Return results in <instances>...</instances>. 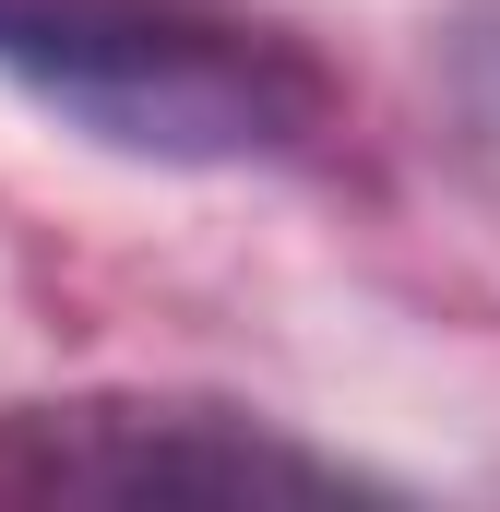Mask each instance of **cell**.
Segmentation results:
<instances>
[{"instance_id":"obj_1","label":"cell","mask_w":500,"mask_h":512,"mask_svg":"<svg viewBox=\"0 0 500 512\" xmlns=\"http://www.w3.org/2000/svg\"><path fill=\"white\" fill-rule=\"evenodd\" d=\"M0 84L143 167H286L334 120L322 60L239 0H0Z\"/></svg>"},{"instance_id":"obj_2","label":"cell","mask_w":500,"mask_h":512,"mask_svg":"<svg viewBox=\"0 0 500 512\" xmlns=\"http://www.w3.org/2000/svg\"><path fill=\"white\" fill-rule=\"evenodd\" d=\"M0 489L24 501H358L381 477L215 393H72V405L0 417Z\"/></svg>"},{"instance_id":"obj_3","label":"cell","mask_w":500,"mask_h":512,"mask_svg":"<svg viewBox=\"0 0 500 512\" xmlns=\"http://www.w3.org/2000/svg\"><path fill=\"white\" fill-rule=\"evenodd\" d=\"M465 84L500 108V0H477V12H465Z\"/></svg>"}]
</instances>
